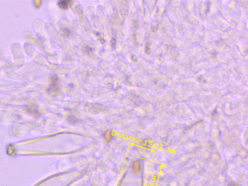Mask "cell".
Wrapping results in <instances>:
<instances>
[{"instance_id": "1", "label": "cell", "mask_w": 248, "mask_h": 186, "mask_svg": "<svg viewBox=\"0 0 248 186\" xmlns=\"http://www.w3.org/2000/svg\"><path fill=\"white\" fill-rule=\"evenodd\" d=\"M132 170L134 174H137L139 173L141 170V162L140 161L136 160L134 161L132 164Z\"/></svg>"}, {"instance_id": "2", "label": "cell", "mask_w": 248, "mask_h": 186, "mask_svg": "<svg viewBox=\"0 0 248 186\" xmlns=\"http://www.w3.org/2000/svg\"><path fill=\"white\" fill-rule=\"evenodd\" d=\"M104 139L107 142H111L112 139V133L111 130H106L103 135Z\"/></svg>"}, {"instance_id": "3", "label": "cell", "mask_w": 248, "mask_h": 186, "mask_svg": "<svg viewBox=\"0 0 248 186\" xmlns=\"http://www.w3.org/2000/svg\"><path fill=\"white\" fill-rule=\"evenodd\" d=\"M70 2V1H58V4L60 8L62 9H67Z\"/></svg>"}, {"instance_id": "4", "label": "cell", "mask_w": 248, "mask_h": 186, "mask_svg": "<svg viewBox=\"0 0 248 186\" xmlns=\"http://www.w3.org/2000/svg\"><path fill=\"white\" fill-rule=\"evenodd\" d=\"M10 152V156H12V155H13L14 153L15 152V150H14V149L13 147H12V145H11V147H10V148L9 147H8V150H7V154H8Z\"/></svg>"}, {"instance_id": "5", "label": "cell", "mask_w": 248, "mask_h": 186, "mask_svg": "<svg viewBox=\"0 0 248 186\" xmlns=\"http://www.w3.org/2000/svg\"><path fill=\"white\" fill-rule=\"evenodd\" d=\"M232 186H239V185H238V184H233V185H232Z\"/></svg>"}]
</instances>
